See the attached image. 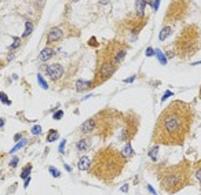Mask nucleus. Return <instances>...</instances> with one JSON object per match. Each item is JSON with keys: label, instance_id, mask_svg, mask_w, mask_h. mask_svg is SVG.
<instances>
[{"label": "nucleus", "instance_id": "24", "mask_svg": "<svg viewBox=\"0 0 201 195\" xmlns=\"http://www.w3.org/2000/svg\"><path fill=\"white\" fill-rule=\"evenodd\" d=\"M40 132H41V128L39 125L33 126V129H32V133H33V135H40Z\"/></svg>", "mask_w": 201, "mask_h": 195}, {"label": "nucleus", "instance_id": "25", "mask_svg": "<svg viewBox=\"0 0 201 195\" xmlns=\"http://www.w3.org/2000/svg\"><path fill=\"white\" fill-rule=\"evenodd\" d=\"M0 99H2V102H4L6 105H10V100L7 99V96H6V94H0Z\"/></svg>", "mask_w": 201, "mask_h": 195}, {"label": "nucleus", "instance_id": "27", "mask_svg": "<svg viewBox=\"0 0 201 195\" xmlns=\"http://www.w3.org/2000/svg\"><path fill=\"white\" fill-rule=\"evenodd\" d=\"M62 116H64V111L61 110V111H58V113H55V114H54V120H59V118H61Z\"/></svg>", "mask_w": 201, "mask_h": 195}, {"label": "nucleus", "instance_id": "13", "mask_svg": "<svg viewBox=\"0 0 201 195\" xmlns=\"http://www.w3.org/2000/svg\"><path fill=\"white\" fill-rule=\"evenodd\" d=\"M90 87H94L92 81H77V91H85Z\"/></svg>", "mask_w": 201, "mask_h": 195}, {"label": "nucleus", "instance_id": "4", "mask_svg": "<svg viewBox=\"0 0 201 195\" xmlns=\"http://www.w3.org/2000/svg\"><path fill=\"white\" fill-rule=\"evenodd\" d=\"M200 41H201V36H200L199 28L196 25H189L176 37L174 48H175V52L179 57L187 58L197 52V50L200 47Z\"/></svg>", "mask_w": 201, "mask_h": 195}, {"label": "nucleus", "instance_id": "9", "mask_svg": "<svg viewBox=\"0 0 201 195\" xmlns=\"http://www.w3.org/2000/svg\"><path fill=\"white\" fill-rule=\"evenodd\" d=\"M80 132L81 133H91V132H95V120L92 118H88L87 121L81 124L80 126Z\"/></svg>", "mask_w": 201, "mask_h": 195}, {"label": "nucleus", "instance_id": "14", "mask_svg": "<svg viewBox=\"0 0 201 195\" xmlns=\"http://www.w3.org/2000/svg\"><path fill=\"white\" fill-rule=\"evenodd\" d=\"M170 34H171V28H170V26H164V28L161 29V32H160L158 39H160V41H164L168 36H170Z\"/></svg>", "mask_w": 201, "mask_h": 195}, {"label": "nucleus", "instance_id": "2", "mask_svg": "<svg viewBox=\"0 0 201 195\" xmlns=\"http://www.w3.org/2000/svg\"><path fill=\"white\" fill-rule=\"evenodd\" d=\"M125 166V157L113 147L100 149L91 162V175L102 181H112Z\"/></svg>", "mask_w": 201, "mask_h": 195}, {"label": "nucleus", "instance_id": "5", "mask_svg": "<svg viewBox=\"0 0 201 195\" xmlns=\"http://www.w3.org/2000/svg\"><path fill=\"white\" fill-rule=\"evenodd\" d=\"M125 55H127V47L124 46V43H121V41H110L99 52L98 57L109 59V61L114 62L116 65L120 66V63L124 61Z\"/></svg>", "mask_w": 201, "mask_h": 195}, {"label": "nucleus", "instance_id": "31", "mask_svg": "<svg viewBox=\"0 0 201 195\" xmlns=\"http://www.w3.org/2000/svg\"><path fill=\"white\" fill-rule=\"evenodd\" d=\"M171 95H172V92H171V91H167V92L164 94V96H162V100H165L168 96H171Z\"/></svg>", "mask_w": 201, "mask_h": 195}, {"label": "nucleus", "instance_id": "34", "mask_svg": "<svg viewBox=\"0 0 201 195\" xmlns=\"http://www.w3.org/2000/svg\"><path fill=\"white\" fill-rule=\"evenodd\" d=\"M149 190H150V193H152V194H154V195H157V194H156V191H154V190H153V188H152V187H150V185H149Z\"/></svg>", "mask_w": 201, "mask_h": 195}, {"label": "nucleus", "instance_id": "7", "mask_svg": "<svg viewBox=\"0 0 201 195\" xmlns=\"http://www.w3.org/2000/svg\"><path fill=\"white\" fill-rule=\"evenodd\" d=\"M46 72H47V74H48V77L55 81V80L62 77V74H64V67H62L59 63H52V65L46 66Z\"/></svg>", "mask_w": 201, "mask_h": 195}, {"label": "nucleus", "instance_id": "1", "mask_svg": "<svg viewBox=\"0 0 201 195\" xmlns=\"http://www.w3.org/2000/svg\"><path fill=\"white\" fill-rule=\"evenodd\" d=\"M193 121L190 106L181 100L170 103L156 122L153 140L164 146H181L185 141Z\"/></svg>", "mask_w": 201, "mask_h": 195}, {"label": "nucleus", "instance_id": "16", "mask_svg": "<svg viewBox=\"0 0 201 195\" xmlns=\"http://www.w3.org/2000/svg\"><path fill=\"white\" fill-rule=\"evenodd\" d=\"M132 154H134V151H132V147H131V144H129V143H127L125 149L123 150V155H124V157H131Z\"/></svg>", "mask_w": 201, "mask_h": 195}, {"label": "nucleus", "instance_id": "26", "mask_svg": "<svg viewBox=\"0 0 201 195\" xmlns=\"http://www.w3.org/2000/svg\"><path fill=\"white\" fill-rule=\"evenodd\" d=\"M50 172L52 173V176H54V177H58V176H59V170L54 169V168H50Z\"/></svg>", "mask_w": 201, "mask_h": 195}, {"label": "nucleus", "instance_id": "17", "mask_svg": "<svg viewBox=\"0 0 201 195\" xmlns=\"http://www.w3.org/2000/svg\"><path fill=\"white\" fill-rule=\"evenodd\" d=\"M32 29H33V25H32L31 22H26V30L23 32V37L29 36V34L32 33Z\"/></svg>", "mask_w": 201, "mask_h": 195}, {"label": "nucleus", "instance_id": "10", "mask_svg": "<svg viewBox=\"0 0 201 195\" xmlns=\"http://www.w3.org/2000/svg\"><path fill=\"white\" fill-rule=\"evenodd\" d=\"M52 57H54V48H51V47H47V48H44L43 51L40 52V61H43V62H47Z\"/></svg>", "mask_w": 201, "mask_h": 195}, {"label": "nucleus", "instance_id": "32", "mask_svg": "<svg viewBox=\"0 0 201 195\" xmlns=\"http://www.w3.org/2000/svg\"><path fill=\"white\" fill-rule=\"evenodd\" d=\"M65 143H66V141L65 140H62V143H61V146H59V153L62 154V153H64V147H65Z\"/></svg>", "mask_w": 201, "mask_h": 195}, {"label": "nucleus", "instance_id": "36", "mask_svg": "<svg viewBox=\"0 0 201 195\" xmlns=\"http://www.w3.org/2000/svg\"><path fill=\"white\" fill-rule=\"evenodd\" d=\"M200 97H201V90H200Z\"/></svg>", "mask_w": 201, "mask_h": 195}, {"label": "nucleus", "instance_id": "3", "mask_svg": "<svg viewBox=\"0 0 201 195\" xmlns=\"http://www.w3.org/2000/svg\"><path fill=\"white\" fill-rule=\"evenodd\" d=\"M157 177L165 193L175 194L190 183V166L187 162H182L174 166H165L158 170Z\"/></svg>", "mask_w": 201, "mask_h": 195}, {"label": "nucleus", "instance_id": "29", "mask_svg": "<svg viewBox=\"0 0 201 195\" xmlns=\"http://www.w3.org/2000/svg\"><path fill=\"white\" fill-rule=\"evenodd\" d=\"M147 4H152L153 7H154V10H157V7H158V4H160V3H158V2H149Z\"/></svg>", "mask_w": 201, "mask_h": 195}, {"label": "nucleus", "instance_id": "33", "mask_svg": "<svg viewBox=\"0 0 201 195\" xmlns=\"http://www.w3.org/2000/svg\"><path fill=\"white\" fill-rule=\"evenodd\" d=\"M146 55H147V57H150V55H153V50H152V48H147Z\"/></svg>", "mask_w": 201, "mask_h": 195}, {"label": "nucleus", "instance_id": "11", "mask_svg": "<svg viewBox=\"0 0 201 195\" xmlns=\"http://www.w3.org/2000/svg\"><path fill=\"white\" fill-rule=\"evenodd\" d=\"M79 169L80 170H88L91 166V159L88 157H81L80 161H79Z\"/></svg>", "mask_w": 201, "mask_h": 195}, {"label": "nucleus", "instance_id": "12", "mask_svg": "<svg viewBox=\"0 0 201 195\" xmlns=\"http://www.w3.org/2000/svg\"><path fill=\"white\" fill-rule=\"evenodd\" d=\"M88 147H90V141H88V139H81V140L77 141V149H79V151H81V153L87 151Z\"/></svg>", "mask_w": 201, "mask_h": 195}, {"label": "nucleus", "instance_id": "28", "mask_svg": "<svg viewBox=\"0 0 201 195\" xmlns=\"http://www.w3.org/2000/svg\"><path fill=\"white\" fill-rule=\"evenodd\" d=\"M19 43H21V41H19V39H15V43H14V44H13V46H11V47H10V48H11V50H14V48H17V47H18V46H19Z\"/></svg>", "mask_w": 201, "mask_h": 195}, {"label": "nucleus", "instance_id": "20", "mask_svg": "<svg viewBox=\"0 0 201 195\" xmlns=\"http://www.w3.org/2000/svg\"><path fill=\"white\" fill-rule=\"evenodd\" d=\"M25 144H26V139H23V140H22V141H21V143H18V144H17V146H15V147H14V149H11V151H10V153H14V151H17V150H19V149H22V147H23V146H25Z\"/></svg>", "mask_w": 201, "mask_h": 195}, {"label": "nucleus", "instance_id": "15", "mask_svg": "<svg viewBox=\"0 0 201 195\" xmlns=\"http://www.w3.org/2000/svg\"><path fill=\"white\" fill-rule=\"evenodd\" d=\"M58 137H59V133H58V131H55V129H51V131L48 132V135H47V141L58 140Z\"/></svg>", "mask_w": 201, "mask_h": 195}, {"label": "nucleus", "instance_id": "19", "mask_svg": "<svg viewBox=\"0 0 201 195\" xmlns=\"http://www.w3.org/2000/svg\"><path fill=\"white\" fill-rule=\"evenodd\" d=\"M158 151V149H157V146H156V147H153V149L152 150H150V153H149V155L150 157H152V159H153V161H157V155H156V153H157Z\"/></svg>", "mask_w": 201, "mask_h": 195}, {"label": "nucleus", "instance_id": "35", "mask_svg": "<svg viewBox=\"0 0 201 195\" xmlns=\"http://www.w3.org/2000/svg\"><path fill=\"white\" fill-rule=\"evenodd\" d=\"M134 78H135V76H134V77H131V78H128V80H127V82H131Z\"/></svg>", "mask_w": 201, "mask_h": 195}, {"label": "nucleus", "instance_id": "21", "mask_svg": "<svg viewBox=\"0 0 201 195\" xmlns=\"http://www.w3.org/2000/svg\"><path fill=\"white\" fill-rule=\"evenodd\" d=\"M31 170H32V166H31V165H28V166H26L25 169L22 170V175H21V177H22V179L28 177V176H29V172H31Z\"/></svg>", "mask_w": 201, "mask_h": 195}, {"label": "nucleus", "instance_id": "8", "mask_svg": "<svg viewBox=\"0 0 201 195\" xmlns=\"http://www.w3.org/2000/svg\"><path fill=\"white\" fill-rule=\"evenodd\" d=\"M62 30L59 28H52L51 30L48 32V34H47V41H48L50 44H54V43H58V41L62 40Z\"/></svg>", "mask_w": 201, "mask_h": 195}, {"label": "nucleus", "instance_id": "18", "mask_svg": "<svg viewBox=\"0 0 201 195\" xmlns=\"http://www.w3.org/2000/svg\"><path fill=\"white\" fill-rule=\"evenodd\" d=\"M156 55H157V58H158V61H160V63L165 65V62H167V59L164 58V55L161 54V51H160V50H156Z\"/></svg>", "mask_w": 201, "mask_h": 195}, {"label": "nucleus", "instance_id": "30", "mask_svg": "<svg viewBox=\"0 0 201 195\" xmlns=\"http://www.w3.org/2000/svg\"><path fill=\"white\" fill-rule=\"evenodd\" d=\"M17 164H18V158H17V157H14V159L11 161V166L15 168V166H17Z\"/></svg>", "mask_w": 201, "mask_h": 195}, {"label": "nucleus", "instance_id": "23", "mask_svg": "<svg viewBox=\"0 0 201 195\" xmlns=\"http://www.w3.org/2000/svg\"><path fill=\"white\" fill-rule=\"evenodd\" d=\"M196 177H197V179H199V181L201 183V161H200L199 168H197V170H196Z\"/></svg>", "mask_w": 201, "mask_h": 195}, {"label": "nucleus", "instance_id": "22", "mask_svg": "<svg viewBox=\"0 0 201 195\" xmlns=\"http://www.w3.org/2000/svg\"><path fill=\"white\" fill-rule=\"evenodd\" d=\"M37 80H39V82H40L41 88H44V90H47V88H48V85H47V82L43 80V77H41V74H37Z\"/></svg>", "mask_w": 201, "mask_h": 195}, {"label": "nucleus", "instance_id": "6", "mask_svg": "<svg viewBox=\"0 0 201 195\" xmlns=\"http://www.w3.org/2000/svg\"><path fill=\"white\" fill-rule=\"evenodd\" d=\"M119 65H116L114 62L109 61V59L98 57V63H96V70H95V77H94L92 84L98 85L105 82L108 78H110L114 74V72L117 70Z\"/></svg>", "mask_w": 201, "mask_h": 195}]
</instances>
